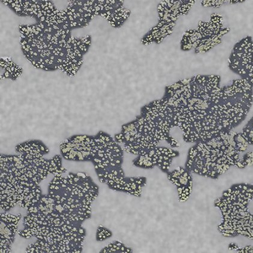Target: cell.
<instances>
[{"instance_id":"obj_19","label":"cell","mask_w":253,"mask_h":253,"mask_svg":"<svg viewBox=\"0 0 253 253\" xmlns=\"http://www.w3.org/2000/svg\"><path fill=\"white\" fill-rule=\"evenodd\" d=\"M153 167H155V166L153 165L152 161H150L149 160H147L145 159L144 161V168H153Z\"/></svg>"},{"instance_id":"obj_8","label":"cell","mask_w":253,"mask_h":253,"mask_svg":"<svg viewBox=\"0 0 253 253\" xmlns=\"http://www.w3.org/2000/svg\"><path fill=\"white\" fill-rule=\"evenodd\" d=\"M240 135L244 139L248 147L253 145V117L243 126L242 131L239 132Z\"/></svg>"},{"instance_id":"obj_23","label":"cell","mask_w":253,"mask_h":253,"mask_svg":"<svg viewBox=\"0 0 253 253\" xmlns=\"http://www.w3.org/2000/svg\"><path fill=\"white\" fill-rule=\"evenodd\" d=\"M113 152L114 153H121L124 152V150L122 149L121 146L118 144V143H117V144L114 145V147H113Z\"/></svg>"},{"instance_id":"obj_36","label":"cell","mask_w":253,"mask_h":253,"mask_svg":"<svg viewBox=\"0 0 253 253\" xmlns=\"http://www.w3.org/2000/svg\"><path fill=\"white\" fill-rule=\"evenodd\" d=\"M104 155H105V154H103V153H97V156L99 158H103Z\"/></svg>"},{"instance_id":"obj_2","label":"cell","mask_w":253,"mask_h":253,"mask_svg":"<svg viewBox=\"0 0 253 253\" xmlns=\"http://www.w3.org/2000/svg\"><path fill=\"white\" fill-rule=\"evenodd\" d=\"M234 131L190 148L185 168L190 172L210 179H218L232 167L241 169L242 157L234 141Z\"/></svg>"},{"instance_id":"obj_21","label":"cell","mask_w":253,"mask_h":253,"mask_svg":"<svg viewBox=\"0 0 253 253\" xmlns=\"http://www.w3.org/2000/svg\"><path fill=\"white\" fill-rule=\"evenodd\" d=\"M124 135V133H123L122 132L116 134L115 140L116 141L118 142V144H121V143H123V139H122V138H123V136Z\"/></svg>"},{"instance_id":"obj_4","label":"cell","mask_w":253,"mask_h":253,"mask_svg":"<svg viewBox=\"0 0 253 253\" xmlns=\"http://www.w3.org/2000/svg\"><path fill=\"white\" fill-rule=\"evenodd\" d=\"M230 32V27L224 26L223 16L214 13L210 20L200 21L196 29L184 32L181 40V49L184 52L193 50L195 54H205L221 44Z\"/></svg>"},{"instance_id":"obj_16","label":"cell","mask_w":253,"mask_h":253,"mask_svg":"<svg viewBox=\"0 0 253 253\" xmlns=\"http://www.w3.org/2000/svg\"><path fill=\"white\" fill-rule=\"evenodd\" d=\"M98 230H101V231H102V232L107 236V238H110V237L112 236V232H111L108 229H107V228H104L103 226H101V225L99 226Z\"/></svg>"},{"instance_id":"obj_6","label":"cell","mask_w":253,"mask_h":253,"mask_svg":"<svg viewBox=\"0 0 253 253\" xmlns=\"http://www.w3.org/2000/svg\"><path fill=\"white\" fill-rule=\"evenodd\" d=\"M191 173L184 167H178L175 170L167 173V178L176 187L179 200L181 202L187 201L192 193L193 180Z\"/></svg>"},{"instance_id":"obj_24","label":"cell","mask_w":253,"mask_h":253,"mask_svg":"<svg viewBox=\"0 0 253 253\" xmlns=\"http://www.w3.org/2000/svg\"><path fill=\"white\" fill-rule=\"evenodd\" d=\"M53 160L56 161V163H57L59 168L63 167V166H62V159H61L60 156H58V155L55 156L54 157H53Z\"/></svg>"},{"instance_id":"obj_28","label":"cell","mask_w":253,"mask_h":253,"mask_svg":"<svg viewBox=\"0 0 253 253\" xmlns=\"http://www.w3.org/2000/svg\"><path fill=\"white\" fill-rule=\"evenodd\" d=\"M76 175H78V176H80V177H81L82 179H86L88 176H89V175L88 174H86V173H83V172H78L76 173Z\"/></svg>"},{"instance_id":"obj_13","label":"cell","mask_w":253,"mask_h":253,"mask_svg":"<svg viewBox=\"0 0 253 253\" xmlns=\"http://www.w3.org/2000/svg\"><path fill=\"white\" fill-rule=\"evenodd\" d=\"M106 239H107V236L101 231V230H97V233H96V240L98 242H103Z\"/></svg>"},{"instance_id":"obj_15","label":"cell","mask_w":253,"mask_h":253,"mask_svg":"<svg viewBox=\"0 0 253 253\" xmlns=\"http://www.w3.org/2000/svg\"><path fill=\"white\" fill-rule=\"evenodd\" d=\"M89 46H90V45H89V44H81V46H79V48H80V50H81V52H82V53H83L84 55L87 52H88V50H89Z\"/></svg>"},{"instance_id":"obj_29","label":"cell","mask_w":253,"mask_h":253,"mask_svg":"<svg viewBox=\"0 0 253 253\" xmlns=\"http://www.w3.org/2000/svg\"><path fill=\"white\" fill-rule=\"evenodd\" d=\"M81 152H82L84 157L85 159L88 158V157L90 156V151H87V150H82Z\"/></svg>"},{"instance_id":"obj_12","label":"cell","mask_w":253,"mask_h":253,"mask_svg":"<svg viewBox=\"0 0 253 253\" xmlns=\"http://www.w3.org/2000/svg\"><path fill=\"white\" fill-rule=\"evenodd\" d=\"M97 135L99 136L101 139H103V140H105L106 142L112 141V139H113L109 134H107V133L102 132V131L98 132Z\"/></svg>"},{"instance_id":"obj_1","label":"cell","mask_w":253,"mask_h":253,"mask_svg":"<svg viewBox=\"0 0 253 253\" xmlns=\"http://www.w3.org/2000/svg\"><path fill=\"white\" fill-rule=\"evenodd\" d=\"M253 105V87L247 81L236 79L221 86L208 112L204 141L233 131L245 121Z\"/></svg>"},{"instance_id":"obj_33","label":"cell","mask_w":253,"mask_h":253,"mask_svg":"<svg viewBox=\"0 0 253 253\" xmlns=\"http://www.w3.org/2000/svg\"><path fill=\"white\" fill-rule=\"evenodd\" d=\"M131 188L135 191L138 188V184H136L135 182H131Z\"/></svg>"},{"instance_id":"obj_25","label":"cell","mask_w":253,"mask_h":253,"mask_svg":"<svg viewBox=\"0 0 253 253\" xmlns=\"http://www.w3.org/2000/svg\"><path fill=\"white\" fill-rule=\"evenodd\" d=\"M55 210L58 211V213H63L65 211V209L63 208V205H55Z\"/></svg>"},{"instance_id":"obj_20","label":"cell","mask_w":253,"mask_h":253,"mask_svg":"<svg viewBox=\"0 0 253 253\" xmlns=\"http://www.w3.org/2000/svg\"><path fill=\"white\" fill-rule=\"evenodd\" d=\"M39 148H40L41 150L42 151V153H43L44 155H46V154H48L49 153V149L47 148V147L45 145V144L42 142L40 144V146H39Z\"/></svg>"},{"instance_id":"obj_17","label":"cell","mask_w":253,"mask_h":253,"mask_svg":"<svg viewBox=\"0 0 253 253\" xmlns=\"http://www.w3.org/2000/svg\"><path fill=\"white\" fill-rule=\"evenodd\" d=\"M27 212L28 213H38L40 212V210H39V208H38V206H36V205H32L31 207L27 210Z\"/></svg>"},{"instance_id":"obj_32","label":"cell","mask_w":253,"mask_h":253,"mask_svg":"<svg viewBox=\"0 0 253 253\" xmlns=\"http://www.w3.org/2000/svg\"><path fill=\"white\" fill-rule=\"evenodd\" d=\"M9 195H7L6 193L4 194H0V201H3V200H5L7 199V197Z\"/></svg>"},{"instance_id":"obj_14","label":"cell","mask_w":253,"mask_h":253,"mask_svg":"<svg viewBox=\"0 0 253 253\" xmlns=\"http://www.w3.org/2000/svg\"><path fill=\"white\" fill-rule=\"evenodd\" d=\"M136 128L135 124L133 122L132 123H129V124H125L124 126H122V129H126L127 131H132V130H134Z\"/></svg>"},{"instance_id":"obj_34","label":"cell","mask_w":253,"mask_h":253,"mask_svg":"<svg viewBox=\"0 0 253 253\" xmlns=\"http://www.w3.org/2000/svg\"><path fill=\"white\" fill-rule=\"evenodd\" d=\"M61 202H62V203H66L67 202V200H68V198H67V197H65V196H62V197H61Z\"/></svg>"},{"instance_id":"obj_9","label":"cell","mask_w":253,"mask_h":253,"mask_svg":"<svg viewBox=\"0 0 253 253\" xmlns=\"http://www.w3.org/2000/svg\"><path fill=\"white\" fill-rule=\"evenodd\" d=\"M170 3L179 8L181 15H187L195 4L196 0H169Z\"/></svg>"},{"instance_id":"obj_27","label":"cell","mask_w":253,"mask_h":253,"mask_svg":"<svg viewBox=\"0 0 253 253\" xmlns=\"http://www.w3.org/2000/svg\"><path fill=\"white\" fill-rule=\"evenodd\" d=\"M116 165H117V167H122V165H123V159L122 158H117L115 159Z\"/></svg>"},{"instance_id":"obj_38","label":"cell","mask_w":253,"mask_h":253,"mask_svg":"<svg viewBox=\"0 0 253 253\" xmlns=\"http://www.w3.org/2000/svg\"><path fill=\"white\" fill-rule=\"evenodd\" d=\"M85 213H86L87 214H91V210H85Z\"/></svg>"},{"instance_id":"obj_22","label":"cell","mask_w":253,"mask_h":253,"mask_svg":"<svg viewBox=\"0 0 253 253\" xmlns=\"http://www.w3.org/2000/svg\"><path fill=\"white\" fill-rule=\"evenodd\" d=\"M120 253H132V250L131 248H126L124 245H123L120 248Z\"/></svg>"},{"instance_id":"obj_5","label":"cell","mask_w":253,"mask_h":253,"mask_svg":"<svg viewBox=\"0 0 253 253\" xmlns=\"http://www.w3.org/2000/svg\"><path fill=\"white\" fill-rule=\"evenodd\" d=\"M228 66L239 78L253 87V38L250 36L237 42L230 52Z\"/></svg>"},{"instance_id":"obj_18","label":"cell","mask_w":253,"mask_h":253,"mask_svg":"<svg viewBox=\"0 0 253 253\" xmlns=\"http://www.w3.org/2000/svg\"><path fill=\"white\" fill-rule=\"evenodd\" d=\"M18 234H19V236L26 239L32 238V236H33V235L31 233V231H30V232H23V231H19Z\"/></svg>"},{"instance_id":"obj_37","label":"cell","mask_w":253,"mask_h":253,"mask_svg":"<svg viewBox=\"0 0 253 253\" xmlns=\"http://www.w3.org/2000/svg\"><path fill=\"white\" fill-rule=\"evenodd\" d=\"M110 167H117L115 162H110Z\"/></svg>"},{"instance_id":"obj_35","label":"cell","mask_w":253,"mask_h":253,"mask_svg":"<svg viewBox=\"0 0 253 253\" xmlns=\"http://www.w3.org/2000/svg\"><path fill=\"white\" fill-rule=\"evenodd\" d=\"M83 62H84L83 58H82V59H80V60H79L78 66L80 67V68H81V66H82V65H83Z\"/></svg>"},{"instance_id":"obj_30","label":"cell","mask_w":253,"mask_h":253,"mask_svg":"<svg viewBox=\"0 0 253 253\" xmlns=\"http://www.w3.org/2000/svg\"><path fill=\"white\" fill-rule=\"evenodd\" d=\"M79 233L81 234V235H83V236H85L86 235V231L82 226H81V227L79 228Z\"/></svg>"},{"instance_id":"obj_11","label":"cell","mask_w":253,"mask_h":253,"mask_svg":"<svg viewBox=\"0 0 253 253\" xmlns=\"http://www.w3.org/2000/svg\"><path fill=\"white\" fill-rule=\"evenodd\" d=\"M253 165V151L246 154L242 157L241 161V169H244L246 167H251Z\"/></svg>"},{"instance_id":"obj_26","label":"cell","mask_w":253,"mask_h":253,"mask_svg":"<svg viewBox=\"0 0 253 253\" xmlns=\"http://www.w3.org/2000/svg\"><path fill=\"white\" fill-rule=\"evenodd\" d=\"M92 162L93 164H100V163H102L103 161H102V159L99 158L98 156H96L95 158H93Z\"/></svg>"},{"instance_id":"obj_3","label":"cell","mask_w":253,"mask_h":253,"mask_svg":"<svg viewBox=\"0 0 253 253\" xmlns=\"http://www.w3.org/2000/svg\"><path fill=\"white\" fill-rule=\"evenodd\" d=\"M253 201V184L238 183L225 190L214 202L221 213L218 231L228 238L243 236L253 240V213L249 210Z\"/></svg>"},{"instance_id":"obj_7","label":"cell","mask_w":253,"mask_h":253,"mask_svg":"<svg viewBox=\"0 0 253 253\" xmlns=\"http://www.w3.org/2000/svg\"><path fill=\"white\" fill-rule=\"evenodd\" d=\"M247 0H201V5L205 8H220L223 6L236 5L246 2Z\"/></svg>"},{"instance_id":"obj_31","label":"cell","mask_w":253,"mask_h":253,"mask_svg":"<svg viewBox=\"0 0 253 253\" xmlns=\"http://www.w3.org/2000/svg\"><path fill=\"white\" fill-rule=\"evenodd\" d=\"M117 168H118V172H119V175H121V176H125V175H124V170H123V169H122V167H117Z\"/></svg>"},{"instance_id":"obj_10","label":"cell","mask_w":253,"mask_h":253,"mask_svg":"<svg viewBox=\"0 0 253 253\" xmlns=\"http://www.w3.org/2000/svg\"><path fill=\"white\" fill-rule=\"evenodd\" d=\"M229 250L233 251V252H236V253H253V246L239 247L238 245L230 243L229 245Z\"/></svg>"}]
</instances>
